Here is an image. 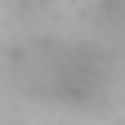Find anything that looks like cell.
<instances>
[{"label":"cell","instance_id":"2","mask_svg":"<svg viewBox=\"0 0 125 125\" xmlns=\"http://www.w3.org/2000/svg\"><path fill=\"white\" fill-rule=\"evenodd\" d=\"M94 40H103L107 49L125 45V0H94Z\"/></svg>","mask_w":125,"mask_h":125},{"label":"cell","instance_id":"3","mask_svg":"<svg viewBox=\"0 0 125 125\" xmlns=\"http://www.w3.org/2000/svg\"><path fill=\"white\" fill-rule=\"evenodd\" d=\"M45 5H49V0H18V9H27V13L31 9H45Z\"/></svg>","mask_w":125,"mask_h":125},{"label":"cell","instance_id":"1","mask_svg":"<svg viewBox=\"0 0 125 125\" xmlns=\"http://www.w3.org/2000/svg\"><path fill=\"white\" fill-rule=\"evenodd\" d=\"M13 85L27 98L62 103V107H94L116 85V54L103 40H58L40 36L13 49Z\"/></svg>","mask_w":125,"mask_h":125}]
</instances>
